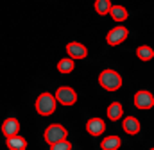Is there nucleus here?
I'll list each match as a JSON object with an SVG mask.
<instances>
[{
  "label": "nucleus",
  "instance_id": "8",
  "mask_svg": "<svg viewBox=\"0 0 154 150\" xmlns=\"http://www.w3.org/2000/svg\"><path fill=\"white\" fill-rule=\"evenodd\" d=\"M106 130V123L102 118H90L86 122V132L90 136H100Z\"/></svg>",
  "mask_w": 154,
  "mask_h": 150
},
{
  "label": "nucleus",
  "instance_id": "5",
  "mask_svg": "<svg viewBox=\"0 0 154 150\" xmlns=\"http://www.w3.org/2000/svg\"><path fill=\"white\" fill-rule=\"evenodd\" d=\"M134 106L142 111H147V109H152L154 107V95L147 89H140L136 91L134 95Z\"/></svg>",
  "mask_w": 154,
  "mask_h": 150
},
{
  "label": "nucleus",
  "instance_id": "19",
  "mask_svg": "<svg viewBox=\"0 0 154 150\" xmlns=\"http://www.w3.org/2000/svg\"><path fill=\"white\" fill-rule=\"evenodd\" d=\"M20 150H27V148H20Z\"/></svg>",
  "mask_w": 154,
  "mask_h": 150
},
{
  "label": "nucleus",
  "instance_id": "17",
  "mask_svg": "<svg viewBox=\"0 0 154 150\" xmlns=\"http://www.w3.org/2000/svg\"><path fill=\"white\" fill-rule=\"evenodd\" d=\"M111 5H113L111 0H95V11H97V14H100V16L109 14Z\"/></svg>",
  "mask_w": 154,
  "mask_h": 150
},
{
  "label": "nucleus",
  "instance_id": "12",
  "mask_svg": "<svg viewBox=\"0 0 154 150\" xmlns=\"http://www.w3.org/2000/svg\"><path fill=\"white\" fill-rule=\"evenodd\" d=\"M5 143H7V148L9 150H20L27 147V140L20 134L16 136H11V138H5Z\"/></svg>",
  "mask_w": 154,
  "mask_h": 150
},
{
  "label": "nucleus",
  "instance_id": "10",
  "mask_svg": "<svg viewBox=\"0 0 154 150\" xmlns=\"http://www.w3.org/2000/svg\"><path fill=\"white\" fill-rule=\"evenodd\" d=\"M20 132V122L16 118H5V122L2 123V134L5 138H11V136H16Z\"/></svg>",
  "mask_w": 154,
  "mask_h": 150
},
{
  "label": "nucleus",
  "instance_id": "3",
  "mask_svg": "<svg viewBox=\"0 0 154 150\" xmlns=\"http://www.w3.org/2000/svg\"><path fill=\"white\" fill-rule=\"evenodd\" d=\"M66 136H68V130H66L61 123H52V125H48V127L45 129V132H43V140H45L48 145H54V143H57V141H63V140H66Z\"/></svg>",
  "mask_w": 154,
  "mask_h": 150
},
{
  "label": "nucleus",
  "instance_id": "14",
  "mask_svg": "<svg viewBox=\"0 0 154 150\" xmlns=\"http://www.w3.org/2000/svg\"><path fill=\"white\" fill-rule=\"evenodd\" d=\"M122 145V140L118 136H106L100 143V148L102 150H118Z\"/></svg>",
  "mask_w": 154,
  "mask_h": 150
},
{
  "label": "nucleus",
  "instance_id": "16",
  "mask_svg": "<svg viewBox=\"0 0 154 150\" xmlns=\"http://www.w3.org/2000/svg\"><path fill=\"white\" fill-rule=\"evenodd\" d=\"M74 68H75V61L70 59V57H65V59H59V61H57V72H59V74H63V75L72 74Z\"/></svg>",
  "mask_w": 154,
  "mask_h": 150
},
{
  "label": "nucleus",
  "instance_id": "2",
  "mask_svg": "<svg viewBox=\"0 0 154 150\" xmlns=\"http://www.w3.org/2000/svg\"><path fill=\"white\" fill-rule=\"evenodd\" d=\"M36 112L39 116H50L56 112V107H57V100L52 93H41L38 98H36Z\"/></svg>",
  "mask_w": 154,
  "mask_h": 150
},
{
  "label": "nucleus",
  "instance_id": "18",
  "mask_svg": "<svg viewBox=\"0 0 154 150\" xmlns=\"http://www.w3.org/2000/svg\"><path fill=\"white\" fill-rule=\"evenodd\" d=\"M50 150H72V143L68 140H63V141H57V143L50 145Z\"/></svg>",
  "mask_w": 154,
  "mask_h": 150
},
{
  "label": "nucleus",
  "instance_id": "9",
  "mask_svg": "<svg viewBox=\"0 0 154 150\" xmlns=\"http://www.w3.org/2000/svg\"><path fill=\"white\" fill-rule=\"evenodd\" d=\"M122 127H124V132H127L129 136H136L140 130H142V123L136 116H127L124 118L122 122Z\"/></svg>",
  "mask_w": 154,
  "mask_h": 150
},
{
  "label": "nucleus",
  "instance_id": "20",
  "mask_svg": "<svg viewBox=\"0 0 154 150\" xmlns=\"http://www.w3.org/2000/svg\"><path fill=\"white\" fill-rule=\"evenodd\" d=\"M151 150H154V147H152V148H151Z\"/></svg>",
  "mask_w": 154,
  "mask_h": 150
},
{
  "label": "nucleus",
  "instance_id": "6",
  "mask_svg": "<svg viewBox=\"0 0 154 150\" xmlns=\"http://www.w3.org/2000/svg\"><path fill=\"white\" fill-rule=\"evenodd\" d=\"M127 36H129V31H127V27H124V25H116V27H113V29L108 32L106 41H108V45L115 46V45L124 43V41L127 39Z\"/></svg>",
  "mask_w": 154,
  "mask_h": 150
},
{
  "label": "nucleus",
  "instance_id": "4",
  "mask_svg": "<svg viewBox=\"0 0 154 150\" xmlns=\"http://www.w3.org/2000/svg\"><path fill=\"white\" fill-rule=\"evenodd\" d=\"M54 97H56L57 104H63V106H74L77 102L75 89L70 88V86H61V88H57Z\"/></svg>",
  "mask_w": 154,
  "mask_h": 150
},
{
  "label": "nucleus",
  "instance_id": "7",
  "mask_svg": "<svg viewBox=\"0 0 154 150\" xmlns=\"http://www.w3.org/2000/svg\"><path fill=\"white\" fill-rule=\"evenodd\" d=\"M66 52H68V57L74 59V61H79V59H84L88 56V48L79 43V41H70L66 45Z\"/></svg>",
  "mask_w": 154,
  "mask_h": 150
},
{
  "label": "nucleus",
  "instance_id": "1",
  "mask_svg": "<svg viewBox=\"0 0 154 150\" xmlns=\"http://www.w3.org/2000/svg\"><path fill=\"white\" fill-rule=\"evenodd\" d=\"M99 84L106 91H116V89L122 88V75L118 74L116 70L106 68V70H102L100 75H99Z\"/></svg>",
  "mask_w": 154,
  "mask_h": 150
},
{
  "label": "nucleus",
  "instance_id": "15",
  "mask_svg": "<svg viewBox=\"0 0 154 150\" xmlns=\"http://www.w3.org/2000/svg\"><path fill=\"white\" fill-rule=\"evenodd\" d=\"M136 56L140 61H152L154 59V48L149 45H140L136 48Z\"/></svg>",
  "mask_w": 154,
  "mask_h": 150
},
{
  "label": "nucleus",
  "instance_id": "11",
  "mask_svg": "<svg viewBox=\"0 0 154 150\" xmlns=\"http://www.w3.org/2000/svg\"><path fill=\"white\" fill-rule=\"evenodd\" d=\"M109 16H111L115 22L122 23V22H125V20L129 18V13H127V9H125L124 5L115 4V5H111V9H109Z\"/></svg>",
  "mask_w": 154,
  "mask_h": 150
},
{
  "label": "nucleus",
  "instance_id": "13",
  "mask_svg": "<svg viewBox=\"0 0 154 150\" xmlns=\"http://www.w3.org/2000/svg\"><path fill=\"white\" fill-rule=\"evenodd\" d=\"M122 116H124V107H122V104H120V102H111V104L108 106V118H109L111 122H118Z\"/></svg>",
  "mask_w": 154,
  "mask_h": 150
}]
</instances>
